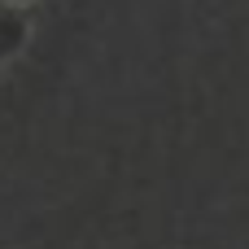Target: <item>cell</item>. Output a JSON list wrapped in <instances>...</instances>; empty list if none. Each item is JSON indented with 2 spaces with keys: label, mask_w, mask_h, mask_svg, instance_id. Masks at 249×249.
<instances>
[{
  "label": "cell",
  "mask_w": 249,
  "mask_h": 249,
  "mask_svg": "<svg viewBox=\"0 0 249 249\" xmlns=\"http://www.w3.org/2000/svg\"><path fill=\"white\" fill-rule=\"evenodd\" d=\"M39 0H0V35L26 44V31H31V13H35Z\"/></svg>",
  "instance_id": "obj_1"
}]
</instances>
